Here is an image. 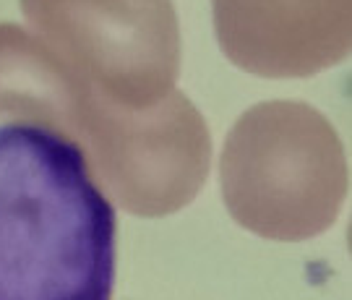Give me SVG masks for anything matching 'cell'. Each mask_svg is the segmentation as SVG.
Wrapping results in <instances>:
<instances>
[{
    "mask_svg": "<svg viewBox=\"0 0 352 300\" xmlns=\"http://www.w3.org/2000/svg\"><path fill=\"white\" fill-rule=\"evenodd\" d=\"M0 118L74 141L102 193L136 217L188 206L212 164L206 123L183 92L141 110L118 105L16 24H0Z\"/></svg>",
    "mask_w": 352,
    "mask_h": 300,
    "instance_id": "cell-1",
    "label": "cell"
},
{
    "mask_svg": "<svg viewBox=\"0 0 352 300\" xmlns=\"http://www.w3.org/2000/svg\"><path fill=\"white\" fill-rule=\"evenodd\" d=\"M115 246L84 151L42 125H0V300H107Z\"/></svg>",
    "mask_w": 352,
    "mask_h": 300,
    "instance_id": "cell-2",
    "label": "cell"
},
{
    "mask_svg": "<svg viewBox=\"0 0 352 300\" xmlns=\"http://www.w3.org/2000/svg\"><path fill=\"white\" fill-rule=\"evenodd\" d=\"M232 219L269 240H308L340 217L350 175L342 141L305 102H261L230 131L219 164Z\"/></svg>",
    "mask_w": 352,
    "mask_h": 300,
    "instance_id": "cell-3",
    "label": "cell"
},
{
    "mask_svg": "<svg viewBox=\"0 0 352 300\" xmlns=\"http://www.w3.org/2000/svg\"><path fill=\"white\" fill-rule=\"evenodd\" d=\"M21 13L76 74L126 107L175 89L180 29L173 0H19Z\"/></svg>",
    "mask_w": 352,
    "mask_h": 300,
    "instance_id": "cell-4",
    "label": "cell"
},
{
    "mask_svg": "<svg viewBox=\"0 0 352 300\" xmlns=\"http://www.w3.org/2000/svg\"><path fill=\"white\" fill-rule=\"evenodd\" d=\"M219 47L264 78H300L350 55L352 0H212Z\"/></svg>",
    "mask_w": 352,
    "mask_h": 300,
    "instance_id": "cell-5",
    "label": "cell"
}]
</instances>
